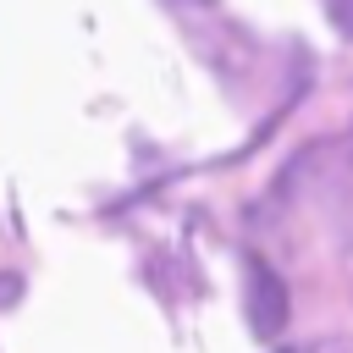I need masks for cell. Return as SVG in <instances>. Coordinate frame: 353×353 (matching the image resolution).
Masks as SVG:
<instances>
[{
  "label": "cell",
  "instance_id": "6da1fadb",
  "mask_svg": "<svg viewBox=\"0 0 353 353\" xmlns=\"http://www.w3.org/2000/svg\"><path fill=\"white\" fill-rule=\"evenodd\" d=\"M248 320H254V331H265V336L287 320V281H281L265 259H248Z\"/></svg>",
  "mask_w": 353,
  "mask_h": 353
}]
</instances>
